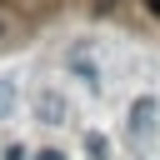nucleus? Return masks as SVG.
<instances>
[{
	"label": "nucleus",
	"mask_w": 160,
	"mask_h": 160,
	"mask_svg": "<svg viewBox=\"0 0 160 160\" xmlns=\"http://www.w3.org/2000/svg\"><path fill=\"white\" fill-rule=\"evenodd\" d=\"M130 140H135V145H150V140H155V100H150V95H140V100L130 105Z\"/></svg>",
	"instance_id": "nucleus-1"
},
{
	"label": "nucleus",
	"mask_w": 160,
	"mask_h": 160,
	"mask_svg": "<svg viewBox=\"0 0 160 160\" xmlns=\"http://www.w3.org/2000/svg\"><path fill=\"white\" fill-rule=\"evenodd\" d=\"M65 115H70V105H65L55 90H40V95H35V120H40V125H60Z\"/></svg>",
	"instance_id": "nucleus-2"
},
{
	"label": "nucleus",
	"mask_w": 160,
	"mask_h": 160,
	"mask_svg": "<svg viewBox=\"0 0 160 160\" xmlns=\"http://www.w3.org/2000/svg\"><path fill=\"white\" fill-rule=\"evenodd\" d=\"M10 105H15V85H10L5 75H0V120L10 115Z\"/></svg>",
	"instance_id": "nucleus-3"
},
{
	"label": "nucleus",
	"mask_w": 160,
	"mask_h": 160,
	"mask_svg": "<svg viewBox=\"0 0 160 160\" xmlns=\"http://www.w3.org/2000/svg\"><path fill=\"white\" fill-rule=\"evenodd\" d=\"M85 150H90L95 160H105V135H85Z\"/></svg>",
	"instance_id": "nucleus-4"
},
{
	"label": "nucleus",
	"mask_w": 160,
	"mask_h": 160,
	"mask_svg": "<svg viewBox=\"0 0 160 160\" xmlns=\"http://www.w3.org/2000/svg\"><path fill=\"white\" fill-rule=\"evenodd\" d=\"M5 160H30V155H25V145H10V150H5Z\"/></svg>",
	"instance_id": "nucleus-5"
},
{
	"label": "nucleus",
	"mask_w": 160,
	"mask_h": 160,
	"mask_svg": "<svg viewBox=\"0 0 160 160\" xmlns=\"http://www.w3.org/2000/svg\"><path fill=\"white\" fill-rule=\"evenodd\" d=\"M35 160H65V155H60V150H40Z\"/></svg>",
	"instance_id": "nucleus-6"
},
{
	"label": "nucleus",
	"mask_w": 160,
	"mask_h": 160,
	"mask_svg": "<svg viewBox=\"0 0 160 160\" xmlns=\"http://www.w3.org/2000/svg\"><path fill=\"white\" fill-rule=\"evenodd\" d=\"M145 5H150V10H155V15H160V0H145Z\"/></svg>",
	"instance_id": "nucleus-7"
},
{
	"label": "nucleus",
	"mask_w": 160,
	"mask_h": 160,
	"mask_svg": "<svg viewBox=\"0 0 160 160\" xmlns=\"http://www.w3.org/2000/svg\"><path fill=\"white\" fill-rule=\"evenodd\" d=\"M0 30H5V20H0Z\"/></svg>",
	"instance_id": "nucleus-8"
}]
</instances>
